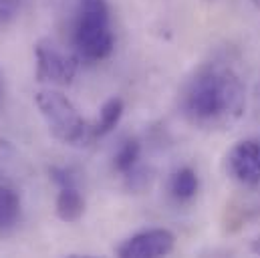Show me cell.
Listing matches in <instances>:
<instances>
[{
	"instance_id": "obj_4",
	"label": "cell",
	"mask_w": 260,
	"mask_h": 258,
	"mask_svg": "<svg viewBox=\"0 0 260 258\" xmlns=\"http://www.w3.org/2000/svg\"><path fill=\"white\" fill-rule=\"evenodd\" d=\"M37 79L41 83L69 85L77 75V59L61 51L51 39H41L35 47Z\"/></svg>"
},
{
	"instance_id": "obj_1",
	"label": "cell",
	"mask_w": 260,
	"mask_h": 258,
	"mask_svg": "<svg viewBox=\"0 0 260 258\" xmlns=\"http://www.w3.org/2000/svg\"><path fill=\"white\" fill-rule=\"evenodd\" d=\"M184 117L198 129L234 127L246 109V87L234 67L206 63L186 83L180 97Z\"/></svg>"
},
{
	"instance_id": "obj_6",
	"label": "cell",
	"mask_w": 260,
	"mask_h": 258,
	"mask_svg": "<svg viewBox=\"0 0 260 258\" xmlns=\"http://www.w3.org/2000/svg\"><path fill=\"white\" fill-rule=\"evenodd\" d=\"M176 248V236L168 228H151L133 234L117 246V256L123 258H157L172 254Z\"/></svg>"
},
{
	"instance_id": "obj_2",
	"label": "cell",
	"mask_w": 260,
	"mask_h": 258,
	"mask_svg": "<svg viewBox=\"0 0 260 258\" xmlns=\"http://www.w3.org/2000/svg\"><path fill=\"white\" fill-rule=\"evenodd\" d=\"M75 47L87 61H103L111 55L115 39L107 0H79L75 22Z\"/></svg>"
},
{
	"instance_id": "obj_5",
	"label": "cell",
	"mask_w": 260,
	"mask_h": 258,
	"mask_svg": "<svg viewBox=\"0 0 260 258\" xmlns=\"http://www.w3.org/2000/svg\"><path fill=\"white\" fill-rule=\"evenodd\" d=\"M226 170L232 180L254 188L260 184V139L248 137L232 145L226 155Z\"/></svg>"
},
{
	"instance_id": "obj_8",
	"label": "cell",
	"mask_w": 260,
	"mask_h": 258,
	"mask_svg": "<svg viewBox=\"0 0 260 258\" xmlns=\"http://www.w3.org/2000/svg\"><path fill=\"white\" fill-rule=\"evenodd\" d=\"M200 190V178L192 168L184 166V168H178L172 178H170V194L174 200L178 202H190L194 200L196 194Z\"/></svg>"
},
{
	"instance_id": "obj_3",
	"label": "cell",
	"mask_w": 260,
	"mask_h": 258,
	"mask_svg": "<svg viewBox=\"0 0 260 258\" xmlns=\"http://www.w3.org/2000/svg\"><path fill=\"white\" fill-rule=\"evenodd\" d=\"M35 103L51 131V135L69 145H87L95 133L83 119L73 101L55 89H45L35 95Z\"/></svg>"
},
{
	"instance_id": "obj_9",
	"label": "cell",
	"mask_w": 260,
	"mask_h": 258,
	"mask_svg": "<svg viewBox=\"0 0 260 258\" xmlns=\"http://www.w3.org/2000/svg\"><path fill=\"white\" fill-rule=\"evenodd\" d=\"M123 109H125V105H123V101H121L119 97H111V99H107V101L103 103L101 111H99V119H97V123L93 125L95 137H101V135L109 133L111 129L115 127V125L121 121Z\"/></svg>"
},
{
	"instance_id": "obj_7",
	"label": "cell",
	"mask_w": 260,
	"mask_h": 258,
	"mask_svg": "<svg viewBox=\"0 0 260 258\" xmlns=\"http://www.w3.org/2000/svg\"><path fill=\"white\" fill-rule=\"evenodd\" d=\"M55 212H57L59 220L69 222V224L81 220V216L85 214V198L81 196L75 184L61 186L57 202H55Z\"/></svg>"
},
{
	"instance_id": "obj_10",
	"label": "cell",
	"mask_w": 260,
	"mask_h": 258,
	"mask_svg": "<svg viewBox=\"0 0 260 258\" xmlns=\"http://www.w3.org/2000/svg\"><path fill=\"white\" fill-rule=\"evenodd\" d=\"M20 216V198L12 188L0 186V230L16 224Z\"/></svg>"
},
{
	"instance_id": "obj_12",
	"label": "cell",
	"mask_w": 260,
	"mask_h": 258,
	"mask_svg": "<svg viewBox=\"0 0 260 258\" xmlns=\"http://www.w3.org/2000/svg\"><path fill=\"white\" fill-rule=\"evenodd\" d=\"M252 4H254L256 8H260V0H252Z\"/></svg>"
},
{
	"instance_id": "obj_11",
	"label": "cell",
	"mask_w": 260,
	"mask_h": 258,
	"mask_svg": "<svg viewBox=\"0 0 260 258\" xmlns=\"http://www.w3.org/2000/svg\"><path fill=\"white\" fill-rule=\"evenodd\" d=\"M139 153H141V145L137 139H127L121 143V147L117 149L115 157H113V168L119 172V174H129L135 170L137 166V159H139Z\"/></svg>"
}]
</instances>
